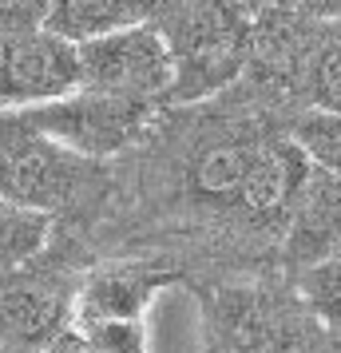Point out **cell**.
<instances>
[{
  "instance_id": "cell-1",
  "label": "cell",
  "mask_w": 341,
  "mask_h": 353,
  "mask_svg": "<svg viewBox=\"0 0 341 353\" xmlns=\"http://www.w3.org/2000/svg\"><path fill=\"white\" fill-rule=\"evenodd\" d=\"M0 199L52 219L87 246L115 199V167L83 159L36 131L24 112H0ZM96 250V246H92Z\"/></svg>"
},
{
  "instance_id": "cell-2",
  "label": "cell",
  "mask_w": 341,
  "mask_h": 353,
  "mask_svg": "<svg viewBox=\"0 0 341 353\" xmlns=\"http://www.w3.org/2000/svg\"><path fill=\"white\" fill-rule=\"evenodd\" d=\"M203 353H341L286 274H238L191 286Z\"/></svg>"
},
{
  "instance_id": "cell-3",
  "label": "cell",
  "mask_w": 341,
  "mask_h": 353,
  "mask_svg": "<svg viewBox=\"0 0 341 353\" xmlns=\"http://www.w3.org/2000/svg\"><path fill=\"white\" fill-rule=\"evenodd\" d=\"M99 254L80 239L52 226L48 246L20 266L0 270V350L44 353L72 330L83 274Z\"/></svg>"
},
{
  "instance_id": "cell-4",
  "label": "cell",
  "mask_w": 341,
  "mask_h": 353,
  "mask_svg": "<svg viewBox=\"0 0 341 353\" xmlns=\"http://www.w3.org/2000/svg\"><path fill=\"white\" fill-rule=\"evenodd\" d=\"M151 28L163 36L175 72L167 108L207 103L242 80L254 17L234 0H171Z\"/></svg>"
},
{
  "instance_id": "cell-5",
  "label": "cell",
  "mask_w": 341,
  "mask_h": 353,
  "mask_svg": "<svg viewBox=\"0 0 341 353\" xmlns=\"http://www.w3.org/2000/svg\"><path fill=\"white\" fill-rule=\"evenodd\" d=\"M159 112L163 108L143 103V99L103 96V92L80 88L68 99H56L44 108H24V119L83 159L115 163L143 139Z\"/></svg>"
},
{
  "instance_id": "cell-6",
  "label": "cell",
  "mask_w": 341,
  "mask_h": 353,
  "mask_svg": "<svg viewBox=\"0 0 341 353\" xmlns=\"http://www.w3.org/2000/svg\"><path fill=\"white\" fill-rule=\"evenodd\" d=\"M80 76L87 92L143 99L155 108H167L175 80L167 44L155 28H127L80 44Z\"/></svg>"
},
{
  "instance_id": "cell-7",
  "label": "cell",
  "mask_w": 341,
  "mask_h": 353,
  "mask_svg": "<svg viewBox=\"0 0 341 353\" xmlns=\"http://www.w3.org/2000/svg\"><path fill=\"white\" fill-rule=\"evenodd\" d=\"M187 282H191L187 270L159 254L99 258L96 266L83 274L72 325H87V321H143L147 305L155 302L163 290L187 286Z\"/></svg>"
},
{
  "instance_id": "cell-8",
  "label": "cell",
  "mask_w": 341,
  "mask_h": 353,
  "mask_svg": "<svg viewBox=\"0 0 341 353\" xmlns=\"http://www.w3.org/2000/svg\"><path fill=\"white\" fill-rule=\"evenodd\" d=\"M80 44L48 28L0 40V112L44 108L80 92Z\"/></svg>"
},
{
  "instance_id": "cell-9",
  "label": "cell",
  "mask_w": 341,
  "mask_h": 353,
  "mask_svg": "<svg viewBox=\"0 0 341 353\" xmlns=\"http://www.w3.org/2000/svg\"><path fill=\"white\" fill-rule=\"evenodd\" d=\"M341 250V179L309 167V179L278 246V274L298 278L313 262Z\"/></svg>"
},
{
  "instance_id": "cell-10",
  "label": "cell",
  "mask_w": 341,
  "mask_h": 353,
  "mask_svg": "<svg viewBox=\"0 0 341 353\" xmlns=\"http://www.w3.org/2000/svg\"><path fill=\"white\" fill-rule=\"evenodd\" d=\"M167 4L171 0H52L44 28L72 44H87L127 28H151Z\"/></svg>"
},
{
  "instance_id": "cell-11",
  "label": "cell",
  "mask_w": 341,
  "mask_h": 353,
  "mask_svg": "<svg viewBox=\"0 0 341 353\" xmlns=\"http://www.w3.org/2000/svg\"><path fill=\"white\" fill-rule=\"evenodd\" d=\"M298 112L341 115V24H322L306 52V64L293 92Z\"/></svg>"
},
{
  "instance_id": "cell-12",
  "label": "cell",
  "mask_w": 341,
  "mask_h": 353,
  "mask_svg": "<svg viewBox=\"0 0 341 353\" xmlns=\"http://www.w3.org/2000/svg\"><path fill=\"white\" fill-rule=\"evenodd\" d=\"M48 239H52V219L0 199V270L20 266L32 254H40L48 246Z\"/></svg>"
},
{
  "instance_id": "cell-13",
  "label": "cell",
  "mask_w": 341,
  "mask_h": 353,
  "mask_svg": "<svg viewBox=\"0 0 341 353\" xmlns=\"http://www.w3.org/2000/svg\"><path fill=\"white\" fill-rule=\"evenodd\" d=\"M286 131H290V139L298 143V151L309 159V167L341 179V115L298 112Z\"/></svg>"
},
{
  "instance_id": "cell-14",
  "label": "cell",
  "mask_w": 341,
  "mask_h": 353,
  "mask_svg": "<svg viewBox=\"0 0 341 353\" xmlns=\"http://www.w3.org/2000/svg\"><path fill=\"white\" fill-rule=\"evenodd\" d=\"M302 302L309 305V314L322 321L329 334L341 337V250L338 254L313 262L309 270H302L298 278H290Z\"/></svg>"
},
{
  "instance_id": "cell-15",
  "label": "cell",
  "mask_w": 341,
  "mask_h": 353,
  "mask_svg": "<svg viewBox=\"0 0 341 353\" xmlns=\"http://www.w3.org/2000/svg\"><path fill=\"white\" fill-rule=\"evenodd\" d=\"M96 353H147V325L143 321H87L72 325Z\"/></svg>"
},
{
  "instance_id": "cell-16",
  "label": "cell",
  "mask_w": 341,
  "mask_h": 353,
  "mask_svg": "<svg viewBox=\"0 0 341 353\" xmlns=\"http://www.w3.org/2000/svg\"><path fill=\"white\" fill-rule=\"evenodd\" d=\"M52 0H0V40L40 32L48 20Z\"/></svg>"
},
{
  "instance_id": "cell-17",
  "label": "cell",
  "mask_w": 341,
  "mask_h": 353,
  "mask_svg": "<svg viewBox=\"0 0 341 353\" xmlns=\"http://www.w3.org/2000/svg\"><path fill=\"white\" fill-rule=\"evenodd\" d=\"M286 4L318 24H341V0H286Z\"/></svg>"
},
{
  "instance_id": "cell-18",
  "label": "cell",
  "mask_w": 341,
  "mask_h": 353,
  "mask_svg": "<svg viewBox=\"0 0 341 353\" xmlns=\"http://www.w3.org/2000/svg\"><path fill=\"white\" fill-rule=\"evenodd\" d=\"M44 353H96V350H92V345H87L80 334H76V330H68V334L56 337V341H52Z\"/></svg>"
},
{
  "instance_id": "cell-19",
  "label": "cell",
  "mask_w": 341,
  "mask_h": 353,
  "mask_svg": "<svg viewBox=\"0 0 341 353\" xmlns=\"http://www.w3.org/2000/svg\"><path fill=\"white\" fill-rule=\"evenodd\" d=\"M234 4H238V8H246L250 17H258V12H266L270 4H278V0H234Z\"/></svg>"
},
{
  "instance_id": "cell-20",
  "label": "cell",
  "mask_w": 341,
  "mask_h": 353,
  "mask_svg": "<svg viewBox=\"0 0 341 353\" xmlns=\"http://www.w3.org/2000/svg\"><path fill=\"white\" fill-rule=\"evenodd\" d=\"M0 353H4V350H0Z\"/></svg>"
}]
</instances>
